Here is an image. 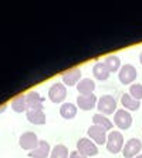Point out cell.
<instances>
[{"mask_svg":"<svg viewBox=\"0 0 142 158\" xmlns=\"http://www.w3.org/2000/svg\"><path fill=\"white\" fill-rule=\"evenodd\" d=\"M124 145H125V140H124L122 132L118 131V130H112V131L108 132V137H107V150L111 154L121 152Z\"/></svg>","mask_w":142,"mask_h":158,"instance_id":"cell-1","label":"cell"},{"mask_svg":"<svg viewBox=\"0 0 142 158\" xmlns=\"http://www.w3.org/2000/svg\"><path fill=\"white\" fill-rule=\"evenodd\" d=\"M97 108H98L99 114L102 115H111L117 113V100L114 98L112 96L105 94L98 100L97 103Z\"/></svg>","mask_w":142,"mask_h":158,"instance_id":"cell-2","label":"cell"},{"mask_svg":"<svg viewBox=\"0 0 142 158\" xmlns=\"http://www.w3.org/2000/svg\"><path fill=\"white\" fill-rule=\"evenodd\" d=\"M77 151L80 154H83L84 157H94V155L98 154V147L88 137H83L77 141Z\"/></svg>","mask_w":142,"mask_h":158,"instance_id":"cell-3","label":"cell"},{"mask_svg":"<svg viewBox=\"0 0 142 158\" xmlns=\"http://www.w3.org/2000/svg\"><path fill=\"white\" fill-rule=\"evenodd\" d=\"M39 143H40V140H39V137H37L36 132H33V131L23 132L22 135H20V138H18V144H20V147H22L23 150H26V151L36 150V148L39 147Z\"/></svg>","mask_w":142,"mask_h":158,"instance_id":"cell-4","label":"cell"},{"mask_svg":"<svg viewBox=\"0 0 142 158\" xmlns=\"http://www.w3.org/2000/svg\"><path fill=\"white\" fill-rule=\"evenodd\" d=\"M114 124L120 130H128L132 125V115L125 108H120L114 114Z\"/></svg>","mask_w":142,"mask_h":158,"instance_id":"cell-5","label":"cell"},{"mask_svg":"<svg viewBox=\"0 0 142 158\" xmlns=\"http://www.w3.org/2000/svg\"><path fill=\"white\" fill-rule=\"evenodd\" d=\"M67 97V87L63 83H54L48 90V98L51 103H63Z\"/></svg>","mask_w":142,"mask_h":158,"instance_id":"cell-6","label":"cell"},{"mask_svg":"<svg viewBox=\"0 0 142 158\" xmlns=\"http://www.w3.org/2000/svg\"><path fill=\"white\" fill-rule=\"evenodd\" d=\"M107 130L102 128V127H99V125H94L92 124L90 128H88L87 134H88V138L91 141H94L97 145H104V144H107V137H108V134H107Z\"/></svg>","mask_w":142,"mask_h":158,"instance_id":"cell-7","label":"cell"},{"mask_svg":"<svg viewBox=\"0 0 142 158\" xmlns=\"http://www.w3.org/2000/svg\"><path fill=\"white\" fill-rule=\"evenodd\" d=\"M141 150L142 141L138 138H129L122 148V155H124V158H135L136 155H139Z\"/></svg>","mask_w":142,"mask_h":158,"instance_id":"cell-8","label":"cell"},{"mask_svg":"<svg viewBox=\"0 0 142 158\" xmlns=\"http://www.w3.org/2000/svg\"><path fill=\"white\" fill-rule=\"evenodd\" d=\"M136 69H135L132 64H124L121 67V70L118 71V78L122 84L128 85V84H132L136 78Z\"/></svg>","mask_w":142,"mask_h":158,"instance_id":"cell-9","label":"cell"},{"mask_svg":"<svg viewBox=\"0 0 142 158\" xmlns=\"http://www.w3.org/2000/svg\"><path fill=\"white\" fill-rule=\"evenodd\" d=\"M44 97L39 91H29L26 93V104H27V110H43Z\"/></svg>","mask_w":142,"mask_h":158,"instance_id":"cell-10","label":"cell"},{"mask_svg":"<svg viewBox=\"0 0 142 158\" xmlns=\"http://www.w3.org/2000/svg\"><path fill=\"white\" fill-rule=\"evenodd\" d=\"M63 84L68 85V87H73V85H77L81 81V70L78 67H74V69H70V70L64 71L63 73Z\"/></svg>","mask_w":142,"mask_h":158,"instance_id":"cell-11","label":"cell"},{"mask_svg":"<svg viewBox=\"0 0 142 158\" xmlns=\"http://www.w3.org/2000/svg\"><path fill=\"white\" fill-rule=\"evenodd\" d=\"M98 103V98L95 94H90V96H78L77 97V107L84 111L92 110Z\"/></svg>","mask_w":142,"mask_h":158,"instance_id":"cell-12","label":"cell"},{"mask_svg":"<svg viewBox=\"0 0 142 158\" xmlns=\"http://www.w3.org/2000/svg\"><path fill=\"white\" fill-rule=\"evenodd\" d=\"M50 154H51V147H50V144H48V141L40 140L39 147H37L36 150L30 151L29 157L30 158H48Z\"/></svg>","mask_w":142,"mask_h":158,"instance_id":"cell-13","label":"cell"},{"mask_svg":"<svg viewBox=\"0 0 142 158\" xmlns=\"http://www.w3.org/2000/svg\"><path fill=\"white\" fill-rule=\"evenodd\" d=\"M26 117L31 124L36 125H43L46 124V113L44 110H27L26 111Z\"/></svg>","mask_w":142,"mask_h":158,"instance_id":"cell-14","label":"cell"},{"mask_svg":"<svg viewBox=\"0 0 142 158\" xmlns=\"http://www.w3.org/2000/svg\"><path fill=\"white\" fill-rule=\"evenodd\" d=\"M77 90L80 96H90L95 91V83L91 78H81V81L77 84Z\"/></svg>","mask_w":142,"mask_h":158,"instance_id":"cell-15","label":"cell"},{"mask_svg":"<svg viewBox=\"0 0 142 158\" xmlns=\"http://www.w3.org/2000/svg\"><path fill=\"white\" fill-rule=\"evenodd\" d=\"M92 74H94V77L97 78V80L104 81V80H108L111 73H109V70L107 69L105 64H104V61H98L92 67Z\"/></svg>","mask_w":142,"mask_h":158,"instance_id":"cell-16","label":"cell"},{"mask_svg":"<svg viewBox=\"0 0 142 158\" xmlns=\"http://www.w3.org/2000/svg\"><path fill=\"white\" fill-rule=\"evenodd\" d=\"M121 104H122V107L128 111H136L139 107H141V101L132 98L128 93H124V94H122V97H121Z\"/></svg>","mask_w":142,"mask_h":158,"instance_id":"cell-17","label":"cell"},{"mask_svg":"<svg viewBox=\"0 0 142 158\" xmlns=\"http://www.w3.org/2000/svg\"><path fill=\"white\" fill-rule=\"evenodd\" d=\"M77 108L78 107L73 103H63L60 107V115L66 120H73L77 115Z\"/></svg>","mask_w":142,"mask_h":158,"instance_id":"cell-18","label":"cell"},{"mask_svg":"<svg viewBox=\"0 0 142 158\" xmlns=\"http://www.w3.org/2000/svg\"><path fill=\"white\" fill-rule=\"evenodd\" d=\"M104 64L107 66V69L109 70V73H117L121 70V59L118 56H107L104 60Z\"/></svg>","mask_w":142,"mask_h":158,"instance_id":"cell-19","label":"cell"},{"mask_svg":"<svg viewBox=\"0 0 142 158\" xmlns=\"http://www.w3.org/2000/svg\"><path fill=\"white\" fill-rule=\"evenodd\" d=\"M92 124L94 125H99V127H102V128H105L107 131H109V130H112L114 127V123L109 120L107 115H102V114H94V117H92Z\"/></svg>","mask_w":142,"mask_h":158,"instance_id":"cell-20","label":"cell"},{"mask_svg":"<svg viewBox=\"0 0 142 158\" xmlns=\"http://www.w3.org/2000/svg\"><path fill=\"white\" fill-rule=\"evenodd\" d=\"M50 158H70V151L64 144H57L51 148Z\"/></svg>","mask_w":142,"mask_h":158,"instance_id":"cell-21","label":"cell"},{"mask_svg":"<svg viewBox=\"0 0 142 158\" xmlns=\"http://www.w3.org/2000/svg\"><path fill=\"white\" fill-rule=\"evenodd\" d=\"M11 108L16 113H24L27 111V104H26V94H20L11 101Z\"/></svg>","mask_w":142,"mask_h":158,"instance_id":"cell-22","label":"cell"},{"mask_svg":"<svg viewBox=\"0 0 142 158\" xmlns=\"http://www.w3.org/2000/svg\"><path fill=\"white\" fill-rule=\"evenodd\" d=\"M129 96L132 97V98L138 100V101H141L142 100V84H131L129 85Z\"/></svg>","mask_w":142,"mask_h":158,"instance_id":"cell-23","label":"cell"},{"mask_svg":"<svg viewBox=\"0 0 142 158\" xmlns=\"http://www.w3.org/2000/svg\"><path fill=\"white\" fill-rule=\"evenodd\" d=\"M70 158H88V157H84L83 154H80V152H78V151H71V152H70Z\"/></svg>","mask_w":142,"mask_h":158,"instance_id":"cell-24","label":"cell"},{"mask_svg":"<svg viewBox=\"0 0 142 158\" xmlns=\"http://www.w3.org/2000/svg\"><path fill=\"white\" fill-rule=\"evenodd\" d=\"M4 110H6V104H3V106L0 107V113H2V111H4Z\"/></svg>","mask_w":142,"mask_h":158,"instance_id":"cell-25","label":"cell"},{"mask_svg":"<svg viewBox=\"0 0 142 158\" xmlns=\"http://www.w3.org/2000/svg\"><path fill=\"white\" fill-rule=\"evenodd\" d=\"M139 63L142 64V52H141V54H139Z\"/></svg>","mask_w":142,"mask_h":158,"instance_id":"cell-26","label":"cell"},{"mask_svg":"<svg viewBox=\"0 0 142 158\" xmlns=\"http://www.w3.org/2000/svg\"><path fill=\"white\" fill-rule=\"evenodd\" d=\"M135 158H142V154H139V155H136Z\"/></svg>","mask_w":142,"mask_h":158,"instance_id":"cell-27","label":"cell"}]
</instances>
